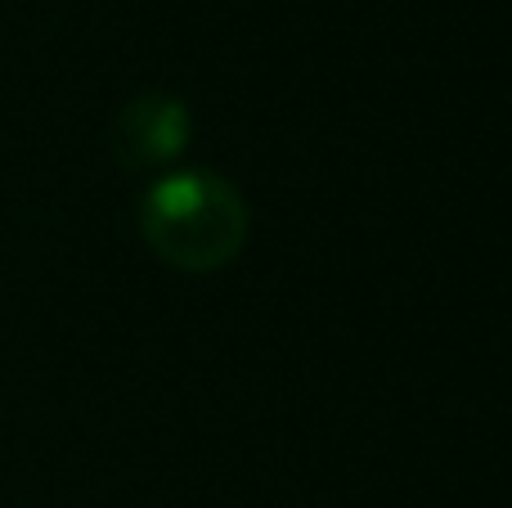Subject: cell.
Segmentation results:
<instances>
[{"label": "cell", "instance_id": "cell-2", "mask_svg": "<svg viewBox=\"0 0 512 508\" xmlns=\"http://www.w3.org/2000/svg\"><path fill=\"white\" fill-rule=\"evenodd\" d=\"M189 108L167 90H149L122 104L113 122V158L126 171H158L176 162L189 144Z\"/></svg>", "mask_w": 512, "mask_h": 508}, {"label": "cell", "instance_id": "cell-1", "mask_svg": "<svg viewBox=\"0 0 512 508\" xmlns=\"http://www.w3.org/2000/svg\"><path fill=\"white\" fill-rule=\"evenodd\" d=\"M140 234L158 261L185 275H212L248 243V203L216 171L162 176L140 203Z\"/></svg>", "mask_w": 512, "mask_h": 508}]
</instances>
